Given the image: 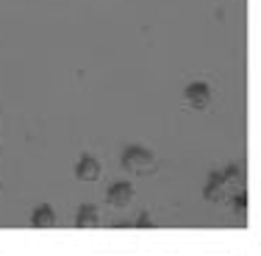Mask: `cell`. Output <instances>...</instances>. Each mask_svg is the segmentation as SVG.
I'll return each mask as SVG.
<instances>
[{"mask_svg": "<svg viewBox=\"0 0 261 256\" xmlns=\"http://www.w3.org/2000/svg\"><path fill=\"white\" fill-rule=\"evenodd\" d=\"M72 223H75L78 228H100V226H103V212H100V206H95V203H78Z\"/></svg>", "mask_w": 261, "mask_h": 256, "instance_id": "obj_7", "label": "cell"}, {"mask_svg": "<svg viewBox=\"0 0 261 256\" xmlns=\"http://www.w3.org/2000/svg\"><path fill=\"white\" fill-rule=\"evenodd\" d=\"M28 223L34 228H56V226H59V212H56L53 203L42 201V203H36L34 209H31Z\"/></svg>", "mask_w": 261, "mask_h": 256, "instance_id": "obj_6", "label": "cell"}, {"mask_svg": "<svg viewBox=\"0 0 261 256\" xmlns=\"http://www.w3.org/2000/svg\"><path fill=\"white\" fill-rule=\"evenodd\" d=\"M134 226H136V228H147V226H153V217H150V212H147V209H142V215L134 220Z\"/></svg>", "mask_w": 261, "mask_h": 256, "instance_id": "obj_8", "label": "cell"}, {"mask_svg": "<svg viewBox=\"0 0 261 256\" xmlns=\"http://www.w3.org/2000/svg\"><path fill=\"white\" fill-rule=\"evenodd\" d=\"M75 178L78 181H84V184H95V181H100L103 178V161L97 159L95 153H89V151H84L78 156V161H75Z\"/></svg>", "mask_w": 261, "mask_h": 256, "instance_id": "obj_4", "label": "cell"}, {"mask_svg": "<svg viewBox=\"0 0 261 256\" xmlns=\"http://www.w3.org/2000/svg\"><path fill=\"white\" fill-rule=\"evenodd\" d=\"M245 190V167L228 165L222 170L208 173V181L203 187V201L208 203H228L236 192Z\"/></svg>", "mask_w": 261, "mask_h": 256, "instance_id": "obj_1", "label": "cell"}, {"mask_svg": "<svg viewBox=\"0 0 261 256\" xmlns=\"http://www.w3.org/2000/svg\"><path fill=\"white\" fill-rule=\"evenodd\" d=\"M0 190H3V178H0Z\"/></svg>", "mask_w": 261, "mask_h": 256, "instance_id": "obj_9", "label": "cell"}, {"mask_svg": "<svg viewBox=\"0 0 261 256\" xmlns=\"http://www.w3.org/2000/svg\"><path fill=\"white\" fill-rule=\"evenodd\" d=\"M184 101H186V106H192V109L206 111V109H211V101H214V86L203 78L189 81V84L184 86Z\"/></svg>", "mask_w": 261, "mask_h": 256, "instance_id": "obj_3", "label": "cell"}, {"mask_svg": "<svg viewBox=\"0 0 261 256\" xmlns=\"http://www.w3.org/2000/svg\"><path fill=\"white\" fill-rule=\"evenodd\" d=\"M120 167L136 178H147V176H156L159 173V156L147 145L130 142V145H125L120 153Z\"/></svg>", "mask_w": 261, "mask_h": 256, "instance_id": "obj_2", "label": "cell"}, {"mask_svg": "<svg viewBox=\"0 0 261 256\" xmlns=\"http://www.w3.org/2000/svg\"><path fill=\"white\" fill-rule=\"evenodd\" d=\"M134 201V184L130 181H111L109 190H106V203L111 209H125V206Z\"/></svg>", "mask_w": 261, "mask_h": 256, "instance_id": "obj_5", "label": "cell"}]
</instances>
